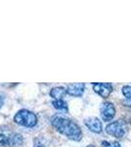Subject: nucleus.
Returning a JSON list of instances; mask_svg holds the SVG:
<instances>
[{
    "instance_id": "423d86ee",
    "label": "nucleus",
    "mask_w": 131,
    "mask_h": 147,
    "mask_svg": "<svg viewBox=\"0 0 131 147\" xmlns=\"http://www.w3.org/2000/svg\"><path fill=\"white\" fill-rule=\"evenodd\" d=\"M84 125L90 131L94 134H101L103 130V125L102 122L96 117H89L84 120Z\"/></svg>"
},
{
    "instance_id": "7ed1b4c3",
    "label": "nucleus",
    "mask_w": 131,
    "mask_h": 147,
    "mask_svg": "<svg viewBox=\"0 0 131 147\" xmlns=\"http://www.w3.org/2000/svg\"><path fill=\"white\" fill-rule=\"evenodd\" d=\"M105 130L110 136L120 139L124 137L125 134H127V124L124 120H116L107 125Z\"/></svg>"
},
{
    "instance_id": "a211bd4d",
    "label": "nucleus",
    "mask_w": 131,
    "mask_h": 147,
    "mask_svg": "<svg viewBox=\"0 0 131 147\" xmlns=\"http://www.w3.org/2000/svg\"><path fill=\"white\" fill-rule=\"evenodd\" d=\"M86 147H96V146H94V145H88V146H86Z\"/></svg>"
},
{
    "instance_id": "1a4fd4ad",
    "label": "nucleus",
    "mask_w": 131,
    "mask_h": 147,
    "mask_svg": "<svg viewBox=\"0 0 131 147\" xmlns=\"http://www.w3.org/2000/svg\"><path fill=\"white\" fill-rule=\"evenodd\" d=\"M24 137L22 134H12L9 136V146L8 147H19L23 144Z\"/></svg>"
},
{
    "instance_id": "ddd939ff",
    "label": "nucleus",
    "mask_w": 131,
    "mask_h": 147,
    "mask_svg": "<svg viewBox=\"0 0 131 147\" xmlns=\"http://www.w3.org/2000/svg\"><path fill=\"white\" fill-rule=\"evenodd\" d=\"M0 144L2 146H9V137L3 134H0Z\"/></svg>"
},
{
    "instance_id": "0eeeda50",
    "label": "nucleus",
    "mask_w": 131,
    "mask_h": 147,
    "mask_svg": "<svg viewBox=\"0 0 131 147\" xmlns=\"http://www.w3.org/2000/svg\"><path fill=\"white\" fill-rule=\"evenodd\" d=\"M85 84L82 82L77 84H70L67 86V93L73 97H81L84 93Z\"/></svg>"
},
{
    "instance_id": "9d476101",
    "label": "nucleus",
    "mask_w": 131,
    "mask_h": 147,
    "mask_svg": "<svg viewBox=\"0 0 131 147\" xmlns=\"http://www.w3.org/2000/svg\"><path fill=\"white\" fill-rule=\"evenodd\" d=\"M52 105L55 109L59 111H62V112H68L69 111V106H68V103L61 99V100H54L52 102Z\"/></svg>"
},
{
    "instance_id": "2eb2a0df",
    "label": "nucleus",
    "mask_w": 131,
    "mask_h": 147,
    "mask_svg": "<svg viewBox=\"0 0 131 147\" xmlns=\"http://www.w3.org/2000/svg\"><path fill=\"white\" fill-rule=\"evenodd\" d=\"M3 104H4V95H3V94L0 93V109L2 108Z\"/></svg>"
},
{
    "instance_id": "20e7f679",
    "label": "nucleus",
    "mask_w": 131,
    "mask_h": 147,
    "mask_svg": "<svg viewBox=\"0 0 131 147\" xmlns=\"http://www.w3.org/2000/svg\"><path fill=\"white\" fill-rule=\"evenodd\" d=\"M116 107L112 102L105 101L102 103L100 107V113H101V118L105 122H110L115 118L116 116Z\"/></svg>"
},
{
    "instance_id": "f3484780",
    "label": "nucleus",
    "mask_w": 131,
    "mask_h": 147,
    "mask_svg": "<svg viewBox=\"0 0 131 147\" xmlns=\"http://www.w3.org/2000/svg\"><path fill=\"white\" fill-rule=\"evenodd\" d=\"M124 121H125V122H127V123H129V124H131V114H128V115L126 116Z\"/></svg>"
},
{
    "instance_id": "9b49d317",
    "label": "nucleus",
    "mask_w": 131,
    "mask_h": 147,
    "mask_svg": "<svg viewBox=\"0 0 131 147\" xmlns=\"http://www.w3.org/2000/svg\"><path fill=\"white\" fill-rule=\"evenodd\" d=\"M102 147H121L120 143L118 141H107L103 140L101 143Z\"/></svg>"
},
{
    "instance_id": "f8f14e48",
    "label": "nucleus",
    "mask_w": 131,
    "mask_h": 147,
    "mask_svg": "<svg viewBox=\"0 0 131 147\" xmlns=\"http://www.w3.org/2000/svg\"><path fill=\"white\" fill-rule=\"evenodd\" d=\"M121 91H122L123 96H124L126 99H131V86L130 85H124V86H122Z\"/></svg>"
},
{
    "instance_id": "4468645a",
    "label": "nucleus",
    "mask_w": 131,
    "mask_h": 147,
    "mask_svg": "<svg viewBox=\"0 0 131 147\" xmlns=\"http://www.w3.org/2000/svg\"><path fill=\"white\" fill-rule=\"evenodd\" d=\"M122 104L124 106H126L127 108L131 109V99H126V100L122 101Z\"/></svg>"
},
{
    "instance_id": "6e6552de",
    "label": "nucleus",
    "mask_w": 131,
    "mask_h": 147,
    "mask_svg": "<svg viewBox=\"0 0 131 147\" xmlns=\"http://www.w3.org/2000/svg\"><path fill=\"white\" fill-rule=\"evenodd\" d=\"M50 96L52 98H54L55 100H61L63 99L64 97L66 96L67 93V88L63 86H56V87H53V88L50 90Z\"/></svg>"
},
{
    "instance_id": "f257e3e1",
    "label": "nucleus",
    "mask_w": 131,
    "mask_h": 147,
    "mask_svg": "<svg viewBox=\"0 0 131 147\" xmlns=\"http://www.w3.org/2000/svg\"><path fill=\"white\" fill-rule=\"evenodd\" d=\"M51 125L57 131L67 136L71 140H81L82 130L79 125L73 120L64 117L62 115H56L51 119Z\"/></svg>"
},
{
    "instance_id": "dca6fc26",
    "label": "nucleus",
    "mask_w": 131,
    "mask_h": 147,
    "mask_svg": "<svg viewBox=\"0 0 131 147\" xmlns=\"http://www.w3.org/2000/svg\"><path fill=\"white\" fill-rule=\"evenodd\" d=\"M34 147H44V145L39 140H35V142H34Z\"/></svg>"
},
{
    "instance_id": "f03ea898",
    "label": "nucleus",
    "mask_w": 131,
    "mask_h": 147,
    "mask_svg": "<svg viewBox=\"0 0 131 147\" xmlns=\"http://www.w3.org/2000/svg\"><path fill=\"white\" fill-rule=\"evenodd\" d=\"M14 122L25 127H33L37 124V116L32 111L22 109L17 112L14 117Z\"/></svg>"
},
{
    "instance_id": "39448f33",
    "label": "nucleus",
    "mask_w": 131,
    "mask_h": 147,
    "mask_svg": "<svg viewBox=\"0 0 131 147\" xmlns=\"http://www.w3.org/2000/svg\"><path fill=\"white\" fill-rule=\"evenodd\" d=\"M92 86L93 90L102 98H108L114 90V85L111 82H94L92 84Z\"/></svg>"
}]
</instances>
